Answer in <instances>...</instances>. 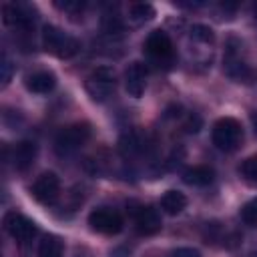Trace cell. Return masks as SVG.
I'll use <instances>...</instances> for the list:
<instances>
[{
	"label": "cell",
	"mask_w": 257,
	"mask_h": 257,
	"mask_svg": "<svg viewBox=\"0 0 257 257\" xmlns=\"http://www.w3.org/2000/svg\"><path fill=\"white\" fill-rule=\"evenodd\" d=\"M42 44L44 50L58 58H72L80 50V42L68 34H64L58 26L46 24L42 28Z\"/></svg>",
	"instance_id": "cell-1"
},
{
	"label": "cell",
	"mask_w": 257,
	"mask_h": 257,
	"mask_svg": "<svg viewBox=\"0 0 257 257\" xmlns=\"http://www.w3.org/2000/svg\"><path fill=\"white\" fill-rule=\"evenodd\" d=\"M213 145L219 149V151H225V153H231V151H237L241 141H243V128H241V122L233 116H223L219 118L215 124H213Z\"/></svg>",
	"instance_id": "cell-2"
},
{
	"label": "cell",
	"mask_w": 257,
	"mask_h": 257,
	"mask_svg": "<svg viewBox=\"0 0 257 257\" xmlns=\"http://www.w3.org/2000/svg\"><path fill=\"white\" fill-rule=\"evenodd\" d=\"M90 139V126L86 122H74L58 131L54 139V149L58 155H70L78 151Z\"/></svg>",
	"instance_id": "cell-3"
},
{
	"label": "cell",
	"mask_w": 257,
	"mask_h": 257,
	"mask_svg": "<svg viewBox=\"0 0 257 257\" xmlns=\"http://www.w3.org/2000/svg\"><path fill=\"white\" fill-rule=\"evenodd\" d=\"M114 88H116V76H114V70L108 66H98L86 78V92L96 102H102L108 96H112Z\"/></svg>",
	"instance_id": "cell-4"
},
{
	"label": "cell",
	"mask_w": 257,
	"mask_h": 257,
	"mask_svg": "<svg viewBox=\"0 0 257 257\" xmlns=\"http://www.w3.org/2000/svg\"><path fill=\"white\" fill-rule=\"evenodd\" d=\"M88 225L92 231L102 233V235H116L122 229V217L108 207H98L90 211L88 215Z\"/></svg>",
	"instance_id": "cell-5"
},
{
	"label": "cell",
	"mask_w": 257,
	"mask_h": 257,
	"mask_svg": "<svg viewBox=\"0 0 257 257\" xmlns=\"http://www.w3.org/2000/svg\"><path fill=\"white\" fill-rule=\"evenodd\" d=\"M4 229L18 243H30L34 239L36 231H38L36 225L28 217H24V215H20L16 211H8L4 215Z\"/></svg>",
	"instance_id": "cell-6"
},
{
	"label": "cell",
	"mask_w": 257,
	"mask_h": 257,
	"mask_svg": "<svg viewBox=\"0 0 257 257\" xmlns=\"http://www.w3.org/2000/svg\"><path fill=\"white\" fill-rule=\"evenodd\" d=\"M32 197L42 205H52L60 195V179L54 173H42L30 187Z\"/></svg>",
	"instance_id": "cell-7"
},
{
	"label": "cell",
	"mask_w": 257,
	"mask_h": 257,
	"mask_svg": "<svg viewBox=\"0 0 257 257\" xmlns=\"http://www.w3.org/2000/svg\"><path fill=\"white\" fill-rule=\"evenodd\" d=\"M239 48H241V44L237 42V40H231L229 42V46H227V52H225V70H227V74L231 76V78H235V80H249L251 78V70H249V66L241 60V54H239Z\"/></svg>",
	"instance_id": "cell-8"
},
{
	"label": "cell",
	"mask_w": 257,
	"mask_h": 257,
	"mask_svg": "<svg viewBox=\"0 0 257 257\" xmlns=\"http://www.w3.org/2000/svg\"><path fill=\"white\" fill-rule=\"evenodd\" d=\"M145 50L149 56L155 60H169L173 56V42L167 32L163 30H153L147 40H145Z\"/></svg>",
	"instance_id": "cell-9"
},
{
	"label": "cell",
	"mask_w": 257,
	"mask_h": 257,
	"mask_svg": "<svg viewBox=\"0 0 257 257\" xmlns=\"http://www.w3.org/2000/svg\"><path fill=\"white\" fill-rule=\"evenodd\" d=\"M2 14H4V22L12 28H22V30H28L34 22V16H32V10L28 4H4L2 6Z\"/></svg>",
	"instance_id": "cell-10"
},
{
	"label": "cell",
	"mask_w": 257,
	"mask_h": 257,
	"mask_svg": "<svg viewBox=\"0 0 257 257\" xmlns=\"http://www.w3.org/2000/svg\"><path fill=\"white\" fill-rule=\"evenodd\" d=\"M161 227H163V221L155 207H141L135 213V229L139 235H145V237L157 235Z\"/></svg>",
	"instance_id": "cell-11"
},
{
	"label": "cell",
	"mask_w": 257,
	"mask_h": 257,
	"mask_svg": "<svg viewBox=\"0 0 257 257\" xmlns=\"http://www.w3.org/2000/svg\"><path fill=\"white\" fill-rule=\"evenodd\" d=\"M147 84V66L143 62H131L128 68L124 70V88L131 96L139 98L145 92Z\"/></svg>",
	"instance_id": "cell-12"
},
{
	"label": "cell",
	"mask_w": 257,
	"mask_h": 257,
	"mask_svg": "<svg viewBox=\"0 0 257 257\" xmlns=\"http://www.w3.org/2000/svg\"><path fill=\"white\" fill-rule=\"evenodd\" d=\"M145 149H147V135H143L137 128H131V131L122 133V137L118 139V151L126 159L145 153Z\"/></svg>",
	"instance_id": "cell-13"
},
{
	"label": "cell",
	"mask_w": 257,
	"mask_h": 257,
	"mask_svg": "<svg viewBox=\"0 0 257 257\" xmlns=\"http://www.w3.org/2000/svg\"><path fill=\"white\" fill-rule=\"evenodd\" d=\"M36 155H38V149L32 141H20L16 147H14V153H12V163L18 171H26L32 167V163L36 161Z\"/></svg>",
	"instance_id": "cell-14"
},
{
	"label": "cell",
	"mask_w": 257,
	"mask_h": 257,
	"mask_svg": "<svg viewBox=\"0 0 257 257\" xmlns=\"http://www.w3.org/2000/svg\"><path fill=\"white\" fill-rule=\"evenodd\" d=\"M56 86V76L48 70H38L26 76V88L36 94H48Z\"/></svg>",
	"instance_id": "cell-15"
},
{
	"label": "cell",
	"mask_w": 257,
	"mask_h": 257,
	"mask_svg": "<svg viewBox=\"0 0 257 257\" xmlns=\"http://www.w3.org/2000/svg\"><path fill=\"white\" fill-rule=\"evenodd\" d=\"M215 173L211 167L207 165H197V167H189L185 173H183V181L187 185H193V187H207L211 181H213Z\"/></svg>",
	"instance_id": "cell-16"
},
{
	"label": "cell",
	"mask_w": 257,
	"mask_h": 257,
	"mask_svg": "<svg viewBox=\"0 0 257 257\" xmlns=\"http://www.w3.org/2000/svg\"><path fill=\"white\" fill-rule=\"evenodd\" d=\"M187 207V197L181 191H167L161 197V209L167 215H179Z\"/></svg>",
	"instance_id": "cell-17"
},
{
	"label": "cell",
	"mask_w": 257,
	"mask_h": 257,
	"mask_svg": "<svg viewBox=\"0 0 257 257\" xmlns=\"http://www.w3.org/2000/svg\"><path fill=\"white\" fill-rule=\"evenodd\" d=\"M64 245L56 235H46L38 245V257H62Z\"/></svg>",
	"instance_id": "cell-18"
},
{
	"label": "cell",
	"mask_w": 257,
	"mask_h": 257,
	"mask_svg": "<svg viewBox=\"0 0 257 257\" xmlns=\"http://www.w3.org/2000/svg\"><path fill=\"white\" fill-rule=\"evenodd\" d=\"M155 16V8L147 2H133L128 4V18L133 22H147Z\"/></svg>",
	"instance_id": "cell-19"
},
{
	"label": "cell",
	"mask_w": 257,
	"mask_h": 257,
	"mask_svg": "<svg viewBox=\"0 0 257 257\" xmlns=\"http://www.w3.org/2000/svg\"><path fill=\"white\" fill-rule=\"evenodd\" d=\"M241 175L247 183H257V155H251L241 163Z\"/></svg>",
	"instance_id": "cell-20"
},
{
	"label": "cell",
	"mask_w": 257,
	"mask_h": 257,
	"mask_svg": "<svg viewBox=\"0 0 257 257\" xmlns=\"http://www.w3.org/2000/svg\"><path fill=\"white\" fill-rule=\"evenodd\" d=\"M191 38L197 40V42H203V44H211V42L215 40V34H213V30H211L209 26H205V24H195V26L191 28Z\"/></svg>",
	"instance_id": "cell-21"
},
{
	"label": "cell",
	"mask_w": 257,
	"mask_h": 257,
	"mask_svg": "<svg viewBox=\"0 0 257 257\" xmlns=\"http://www.w3.org/2000/svg\"><path fill=\"white\" fill-rule=\"evenodd\" d=\"M241 219H243L247 225L257 227V197L251 199V201H247V203L243 205V209H241Z\"/></svg>",
	"instance_id": "cell-22"
},
{
	"label": "cell",
	"mask_w": 257,
	"mask_h": 257,
	"mask_svg": "<svg viewBox=\"0 0 257 257\" xmlns=\"http://www.w3.org/2000/svg\"><path fill=\"white\" fill-rule=\"evenodd\" d=\"M56 8L64 10L66 14H70V18H76L78 14H82L84 10V2H72V0H64V2H54Z\"/></svg>",
	"instance_id": "cell-23"
},
{
	"label": "cell",
	"mask_w": 257,
	"mask_h": 257,
	"mask_svg": "<svg viewBox=\"0 0 257 257\" xmlns=\"http://www.w3.org/2000/svg\"><path fill=\"white\" fill-rule=\"evenodd\" d=\"M201 124H203V120H201L199 114H189L187 120H185V131L187 133H199Z\"/></svg>",
	"instance_id": "cell-24"
},
{
	"label": "cell",
	"mask_w": 257,
	"mask_h": 257,
	"mask_svg": "<svg viewBox=\"0 0 257 257\" xmlns=\"http://www.w3.org/2000/svg\"><path fill=\"white\" fill-rule=\"evenodd\" d=\"M173 257H201V253L193 247H179L173 251Z\"/></svg>",
	"instance_id": "cell-25"
},
{
	"label": "cell",
	"mask_w": 257,
	"mask_h": 257,
	"mask_svg": "<svg viewBox=\"0 0 257 257\" xmlns=\"http://www.w3.org/2000/svg\"><path fill=\"white\" fill-rule=\"evenodd\" d=\"M10 76H12V64H10V60L6 58V54H4V56H2V82L8 84V82H10Z\"/></svg>",
	"instance_id": "cell-26"
},
{
	"label": "cell",
	"mask_w": 257,
	"mask_h": 257,
	"mask_svg": "<svg viewBox=\"0 0 257 257\" xmlns=\"http://www.w3.org/2000/svg\"><path fill=\"white\" fill-rule=\"evenodd\" d=\"M251 124H253V131H255V135H257V110L251 112Z\"/></svg>",
	"instance_id": "cell-27"
}]
</instances>
